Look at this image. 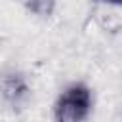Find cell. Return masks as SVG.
Masks as SVG:
<instances>
[{"label": "cell", "instance_id": "obj_2", "mask_svg": "<svg viewBox=\"0 0 122 122\" xmlns=\"http://www.w3.org/2000/svg\"><path fill=\"white\" fill-rule=\"evenodd\" d=\"M109 2H114V4H116V2H118V0H109Z\"/></svg>", "mask_w": 122, "mask_h": 122}, {"label": "cell", "instance_id": "obj_1", "mask_svg": "<svg viewBox=\"0 0 122 122\" xmlns=\"http://www.w3.org/2000/svg\"><path fill=\"white\" fill-rule=\"evenodd\" d=\"M92 109V93L84 84L69 86L55 103L57 122H84Z\"/></svg>", "mask_w": 122, "mask_h": 122}]
</instances>
